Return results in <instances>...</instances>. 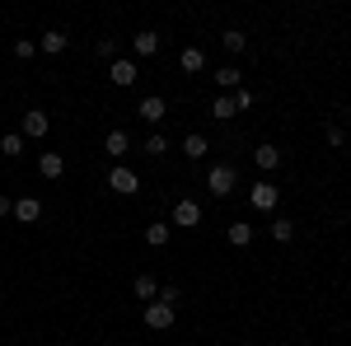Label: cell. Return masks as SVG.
I'll return each mask as SVG.
<instances>
[{"mask_svg": "<svg viewBox=\"0 0 351 346\" xmlns=\"http://www.w3.org/2000/svg\"><path fill=\"white\" fill-rule=\"evenodd\" d=\"M141 319H145V328H150V332H164V328H173V319H178V309H173V304H164V299H150Z\"/></svg>", "mask_w": 351, "mask_h": 346, "instance_id": "1", "label": "cell"}, {"mask_svg": "<svg viewBox=\"0 0 351 346\" xmlns=\"http://www.w3.org/2000/svg\"><path fill=\"white\" fill-rule=\"evenodd\" d=\"M47 132H52V117H47L43 108H28V112H24V127H19V136H24V140H43Z\"/></svg>", "mask_w": 351, "mask_h": 346, "instance_id": "2", "label": "cell"}, {"mask_svg": "<svg viewBox=\"0 0 351 346\" xmlns=\"http://www.w3.org/2000/svg\"><path fill=\"white\" fill-rule=\"evenodd\" d=\"M234 183H239V173H234V164H216V169L206 173V187H211L216 197H230V192H234Z\"/></svg>", "mask_w": 351, "mask_h": 346, "instance_id": "3", "label": "cell"}, {"mask_svg": "<svg viewBox=\"0 0 351 346\" xmlns=\"http://www.w3.org/2000/svg\"><path fill=\"white\" fill-rule=\"evenodd\" d=\"M248 201H253V211H276L281 192H276V183H267V178H258V183H253V192H248Z\"/></svg>", "mask_w": 351, "mask_h": 346, "instance_id": "4", "label": "cell"}, {"mask_svg": "<svg viewBox=\"0 0 351 346\" xmlns=\"http://www.w3.org/2000/svg\"><path fill=\"white\" fill-rule=\"evenodd\" d=\"M108 187L117 197H132V192H141V178H136V169H122V164H117L108 173Z\"/></svg>", "mask_w": 351, "mask_h": 346, "instance_id": "5", "label": "cell"}, {"mask_svg": "<svg viewBox=\"0 0 351 346\" xmlns=\"http://www.w3.org/2000/svg\"><path fill=\"white\" fill-rule=\"evenodd\" d=\"M169 225H183V230H192V225H202V206L192 201V197H183V201H173V220Z\"/></svg>", "mask_w": 351, "mask_h": 346, "instance_id": "6", "label": "cell"}, {"mask_svg": "<svg viewBox=\"0 0 351 346\" xmlns=\"http://www.w3.org/2000/svg\"><path fill=\"white\" fill-rule=\"evenodd\" d=\"M136 117H145V122L155 127V122H164V117H169V103H164L160 94H150V99H141V103H136Z\"/></svg>", "mask_w": 351, "mask_h": 346, "instance_id": "7", "label": "cell"}, {"mask_svg": "<svg viewBox=\"0 0 351 346\" xmlns=\"http://www.w3.org/2000/svg\"><path fill=\"white\" fill-rule=\"evenodd\" d=\"M104 150H108L112 160H122V155L132 150V136L122 132V127H112V132H108V140H104Z\"/></svg>", "mask_w": 351, "mask_h": 346, "instance_id": "8", "label": "cell"}, {"mask_svg": "<svg viewBox=\"0 0 351 346\" xmlns=\"http://www.w3.org/2000/svg\"><path fill=\"white\" fill-rule=\"evenodd\" d=\"M253 164H258L263 173H271V169H281V150H276V145H258V150H253Z\"/></svg>", "mask_w": 351, "mask_h": 346, "instance_id": "9", "label": "cell"}, {"mask_svg": "<svg viewBox=\"0 0 351 346\" xmlns=\"http://www.w3.org/2000/svg\"><path fill=\"white\" fill-rule=\"evenodd\" d=\"M38 215H43V201H38V197H19V201H14V220H24V225H33Z\"/></svg>", "mask_w": 351, "mask_h": 346, "instance_id": "10", "label": "cell"}, {"mask_svg": "<svg viewBox=\"0 0 351 346\" xmlns=\"http://www.w3.org/2000/svg\"><path fill=\"white\" fill-rule=\"evenodd\" d=\"M216 84H220V94H234V89H243V71L220 66V71H216Z\"/></svg>", "mask_w": 351, "mask_h": 346, "instance_id": "11", "label": "cell"}, {"mask_svg": "<svg viewBox=\"0 0 351 346\" xmlns=\"http://www.w3.org/2000/svg\"><path fill=\"white\" fill-rule=\"evenodd\" d=\"M132 52L136 56H155V52H160V33H150V28H145V33H136V38H132Z\"/></svg>", "mask_w": 351, "mask_h": 346, "instance_id": "12", "label": "cell"}, {"mask_svg": "<svg viewBox=\"0 0 351 346\" xmlns=\"http://www.w3.org/2000/svg\"><path fill=\"white\" fill-rule=\"evenodd\" d=\"M38 47H43L47 56H56V52H66V47H71V38H66L61 28H52V33H43V38H38Z\"/></svg>", "mask_w": 351, "mask_h": 346, "instance_id": "13", "label": "cell"}, {"mask_svg": "<svg viewBox=\"0 0 351 346\" xmlns=\"http://www.w3.org/2000/svg\"><path fill=\"white\" fill-rule=\"evenodd\" d=\"M178 66H183L188 75H197V71H206V52H202V47H183V56H178Z\"/></svg>", "mask_w": 351, "mask_h": 346, "instance_id": "14", "label": "cell"}, {"mask_svg": "<svg viewBox=\"0 0 351 346\" xmlns=\"http://www.w3.org/2000/svg\"><path fill=\"white\" fill-rule=\"evenodd\" d=\"M38 169H43V178H61L66 173V160L56 150H47V155H38Z\"/></svg>", "mask_w": 351, "mask_h": 346, "instance_id": "15", "label": "cell"}, {"mask_svg": "<svg viewBox=\"0 0 351 346\" xmlns=\"http://www.w3.org/2000/svg\"><path fill=\"white\" fill-rule=\"evenodd\" d=\"M132 291H136V299H145V304H150V299H160V281H155V276H136Z\"/></svg>", "mask_w": 351, "mask_h": 346, "instance_id": "16", "label": "cell"}, {"mask_svg": "<svg viewBox=\"0 0 351 346\" xmlns=\"http://www.w3.org/2000/svg\"><path fill=\"white\" fill-rule=\"evenodd\" d=\"M206 150H211V145H206V136H202V132H188V136H183V155H188V160H202Z\"/></svg>", "mask_w": 351, "mask_h": 346, "instance_id": "17", "label": "cell"}, {"mask_svg": "<svg viewBox=\"0 0 351 346\" xmlns=\"http://www.w3.org/2000/svg\"><path fill=\"white\" fill-rule=\"evenodd\" d=\"M225 239L234 243V248H248V243H253V225H243V220H234V225L225 230Z\"/></svg>", "mask_w": 351, "mask_h": 346, "instance_id": "18", "label": "cell"}, {"mask_svg": "<svg viewBox=\"0 0 351 346\" xmlns=\"http://www.w3.org/2000/svg\"><path fill=\"white\" fill-rule=\"evenodd\" d=\"M0 155H5V160H19V155H24V136H19V132L0 136Z\"/></svg>", "mask_w": 351, "mask_h": 346, "instance_id": "19", "label": "cell"}, {"mask_svg": "<svg viewBox=\"0 0 351 346\" xmlns=\"http://www.w3.org/2000/svg\"><path fill=\"white\" fill-rule=\"evenodd\" d=\"M112 84H136V61H112Z\"/></svg>", "mask_w": 351, "mask_h": 346, "instance_id": "20", "label": "cell"}, {"mask_svg": "<svg viewBox=\"0 0 351 346\" xmlns=\"http://www.w3.org/2000/svg\"><path fill=\"white\" fill-rule=\"evenodd\" d=\"M169 239H173V225H145V243L150 248H164Z\"/></svg>", "mask_w": 351, "mask_h": 346, "instance_id": "21", "label": "cell"}, {"mask_svg": "<svg viewBox=\"0 0 351 346\" xmlns=\"http://www.w3.org/2000/svg\"><path fill=\"white\" fill-rule=\"evenodd\" d=\"M271 239H276V243H291V239H295V220L276 215V220H271Z\"/></svg>", "mask_w": 351, "mask_h": 346, "instance_id": "22", "label": "cell"}, {"mask_svg": "<svg viewBox=\"0 0 351 346\" xmlns=\"http://www.w3.org/2000/svg\"><path fill=\"white\" fill-rule=\"evenodd\" d=\"M234 112H239V108H234V94H220L216 103H211V117H220V122H230Z\"/></svg>", "mask_w": 351, "mask_h": 346, "instance_id": "23", "label": "cell"}, {"mask_svg": "<svg viewBox=\"0 0 351 346\" xmlns=\"http://www.w3.org/2000/svg\"><path fill=\"white\" fill-rule=\"evenodd\" d=\"M220 42H225V52H243V47H248V38H243L239 28H225V38H220Z\"/></svg>", "mask_w": 351, "mask_h": 346, "instance_id": "24", "label": "cell"}, {"mask_svg": "<svg viewBox=\"0 0 351 346\" xmlns=\"http://www.w3.org/2000/svg\"><path fill=\"white\" fill-rule=\"evenodd\" d=\"M164 150H169V140H164L160 132H150V136H145V155H164Z\"/></svg>", "mask_w": 351, "mask_h": 346, "instance_id": "25", "label": "cell"}, {"mask_svg": "<svg viewBox=\"0 0 351 346\" xmlns=\"http://www.w3.org/2000/svg\"><path fill=\"white\" fill-rule=\"evenodd\" d=\"M160 299H164V304H173V309H178V299H183V286H173V281H169V286H160Z\"/></svg>", "mask_w": 351, "mask_h": 346, "instance_id": "26", "label": "cell"}, {"mask_svg": "<svg viewBox=\"0 0 351 346\" xmlns=\"http://www.w3.org/2000/svg\"><path fill=\"white\" fill-rule=\"evenodd\" d=\"M14 56H19V61L38 56V42H33V38H19V42H14Z\"/></svg>", "mask_w": 351, "mask_h": 346, "instance_id": "27", "label": "cell"}, {"mask_svg": "<svg viewBox=\"0 0 351 346\" xmlns=\"http://www.w3.org/2000/svg\"><path fill=\"white\" fill-rule=\"evenodd\" d=\"M234 108L248 112V108H253V89H234Z\"/></svg>", "mask_w": 351, "mask_h": 346, "instance_id": "28", "label": "cell"}, {"mask_svg": "<svg viewBox=\"0 0 351 346\" xmlns=\"http://www.w3.org/2000/svg\"><path fill=\"white\" fill-rule=\"evenodd\" d=\"M328 145H337V150H342V145H347V132H342V127H337V122H332V127H328Z\"/></svg>", "mask_w": 351, "mask_h": 346, "instance_id": "29", "label": "cell"}, {"mask_svg": "<svg viewBox=\"0 0 351 346\" xmlns=\"http://www.w3.org/2000/svg\"><path fill=\"white\" fill-rule=\"evenodd\" d=\"M94 52H99V56H117V42H112V38H99V47H94Z\"/></svg>", "mask_w": 351, "mask_h": 346, "instance_id": "30", "label": "cell"}, {"mask_svg": "<svg viewBox=\"0 0 351 346\" xmlns=\"http://www.w3.org/2000/svg\"><path fill=\"white\" fill-rule=\"evenodd\" d=\"M10 211H14V201H10V197L0 192V215H10Z\"/></svg>", "mask_w": 351, "mask_h": 346, "instance_id": "31", "label": "cell"}]
</instances>
